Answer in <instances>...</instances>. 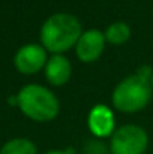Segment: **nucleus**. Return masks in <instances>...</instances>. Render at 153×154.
Returning a JSON list of instances; mask_svg holds the SVG:
<instances>
[{
  "label": "nucleus",
  "instance_id": "1",
  "mask_svg": "<svg viewBox=\"0 0 153 154\" xmlns=\"http://www.w3.org/2000/svg\"><path fill=\"white\" fill-rule=\"evenodd\" d=\"M152 75L150 66L140 67L135 73L123 78L113 90L111 102L117 112L137 114L143 111L152 100Z\"/></svg>",
  "mask_w": 153,
  "mask_h": 154
},
{
  "label": "nucleus",
  "instance_id": "2",
  "mask_svg": "<svg viewBox=\"0 0 153 154\" xmlns=\"http://www.w3.org/2000/svg\"><path fill=\"white\" fill-rule=\"evenodd\" d=\"M83 26L80 20L69 12H56L50 15L39 30L41 45L51 54H65L75 48Z\"/></svg>",
  "mask_w": 153,
  "mask_h": 154
},
{
  "label": "nucleus",
  "instance_id": "3",
  "mask_svg": "<svg viewBox=\"0 0 153 154\" xmlns=\"http://www.w3.org/2000/svg\"><path fill=\"white\" fill-rule=\"evenodd\" d=\"M17 97L20 111L32 121L50 123L60 112V102L48 87L41 84L24 85Z\"/></svg>",
  "mask_w": 153,
  "mask_h": 154
},
{
  "label": "nucleus",
  "instance_id": "4",
  "mask_svg": "<svg viewBox=\"0 0 153 154\" xmlns=\"http://www.w3.org/2000/svg\"><path fill=\"white\" fill-rule=\"evenodd\" d=\"M147 132L137 124H123L110 138L111 154H144L149 148Z\"/></svg>",
  "mask_w": 153,
  "mask_h": 154
},
{
  "label": "nucleus",
  "instance_id": "5",
  "mask_svg": "<svg viewBox=\"0 0 153 154\" xmlns=\"http://www.w3.org/2000/svg\"><path fill=\"white\" fill-rule=\"evenodd\" d=\"M47 52L41 44H26L15 52L14 66L23 75H35L45 67L48 61Z\"/></svg>",
  "mask_w": 153,
  "mask_h": 154
},
{
  "label": "nucleus",
  "instance_id": "6",
  "mask_svg": "<svg viewBox=\"0 0 153 154\" xmlns=\"http://www.w3.org/2000/svg\"><path fill=\"white\" fill-rule=\"evenodd\" d=\"M105 35L98 29H90L83 32L77 45H75V55L81 63L90 64L101 58L105 50Z\"/></svg>",
  "mask_w": 153,
  "mask_h": 154
},
{
  "label": "nucleus",
  "instance_id": "7",
  "mask_svg": "<svg viewBox=\"0 0 153 154\" xmlns=\"http://www.w3.org/2000/svg\"><path fill=\"white\" fill-rule=\"evenodd\" d=\"M87 127L90 133L98 139L111 138V135L117 129L113 109L104 103L95 105L87 115Z\"/></svg>",
  "mask_w": 153,
  "mask_h": 154
},
{
  "label": "nucleus",
  "instance_id": "8",
  "mask_svg": "<svg viewBox=\"0 0 153 154\" xmlns=\"http://www.w3.org/2000/svg\"><path fill=\"white\" fill-rule=\"evenodd\" d=\"M44 73L50 85L63 87L72 76V64L65 54H53L44 67Z\"/></svg>",
  "mask_w": 153,
  "mask_h": 154
},
{
  "label": "nucleus",
  "instance_id": "9",
  "mask_svg": "<svg viewBox=\"0 0 153 154\" xmlns=\"http://www.w3.org/2000/svg\"><path fill=\"white\" fill-rule=\"evenodd\" d=\"M104 35H105V39H107L108 44H111V45H123V44H126L131 39L132 32H131V27L128 26V23L114 21L105 29Z\"/></svg>",
  "mask_w": 153,
  "mask_h": 154
},
{
  "label": "nucleus",
  "instance_id": "10",
  "mask_svg": "<svg viewBox=\"0 0 153 154\" xmlns=\"http://www.w3.org/2000/svg\"><path fill=\"white\" fill-rule=\"evenodd\" d=\"M0 154H38V148L35 142L27 138H14L5 142Z\"/></svg>",
  "mask_w": 153,
  "mask_h": 154
},
{
  "label": "nucleus",
  "instance_id": "11",
  "mask_svg": "<svg viewBox=\"0 0 153 154\" xmlns=\"http://www.w3.org/2000/svg\"><path fill=\"white\" fill-rule=\"evenodd\" d=\"M83 154H111L110 153V145L104 142V139H89L83 145Z\"/></svg>",
  "mask_w": 153,
  "mask_h": 154
},
{
  "label": "nucleus",
  "instance_id": "12",
  "mask_svg": "<svg viewBox=\"0 0 153 154\" xmlns=\"http://www.w3.org/2000/svg\"><path fill=\"white\" fill-rule=\"evenodd\" d=\"M44 154H75L74 148H65V150H50Z\"/></svg>",
  "mask_w": 153,
  "mask_h": 154
},
{
  "label": "nucleus",
  "instance_id": "13",
  "mask_svg": "<svg viewBox=\"0 0 153 154\" xmlns=\"http://www.w3.org/2000/svg\"><path fill=\"white\" fill-rule=\"evenodd\" d=\"M150 82H152V88H153V75H152V79H150Z\"/></svg>",
  "mask_w": 153,
  "mask_h": 154
}]
</instances>
